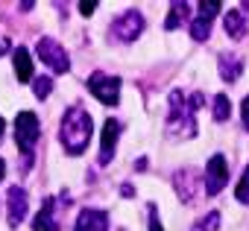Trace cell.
<instances>
[{
	"instance_id": "1",
	"label": "cell",
	"mask_w": 249,
	"mask_h": 231,
	"mask_svg": "<svg viewBox=\"0 0 249 231\" xmlns=\"http://www.w3.org/2000/svg\"><path fill=\"white\" fill-rule=\"evenodd\" d=\"M91 135H94L91 114L82 105H71L62 117V126H59V141L65 147V152L68 155H82L91 144Z\"/></svg>"
},
{
	"instance_id": "2",
	"label": "cell",
	"mask_w": 249,
	"mask_h": 231,
	"mask_svg": "<svg viewBox=\"0 0 249 231\" xmlns=\"http://www.w3.org/2000/svg\"><path fill=\"white\" fill-rule=\"evenodd\" d=\"M196 105L191 102V97H185L182 91L170 94V114H167V135L173 141H188L196 135Z\"/></svg>"
},
{
	"instance_id": "3",
	"label": "cell",
	"mask_w": 249,
	"mask_h": 231,
	"mask_svg": "<svg viewBox=\"0 0 249 231\" xmlns=\"http://www.w3.org/2000/svg\"><path fill=\"white\" fill-rule=\"evenodd\" d=\"M38 138H41V126H38V117L33 111H21L18 117H15V144H18V149L30 158L33 155V147L38 144Z\"/></svg>"
},
{
	"instance_id": "4",
	"label": "cell",
	"mask_w": 249,
	"mask_h": 231,
	"mask_svg": "<svg viewBox=\"0 0 249 231\" xmlns=\"http://www.w3.org/2000/svg\"><path fill=\"white\" fill-rule=\"evenodd\" d=\"M85 85H88V91L103 102V105H117L120 102V79L117 76H108V73H91L88 79H85Z\"/></svg>"
},
{
	"instance_id": "5",
	"label": "cell",
	"mask_w": 249,
	"mask_h": 231,
	"mask_svg": "<svg viewBox=\"0 0 249 231\" xmlns=\"http://www.w3.org/2000/svg\"><path fill=\"white\" fill-rule=\"evenodd\" d=\"M36 53L41 56V62L53 70V73H68L71 70V59H68V50L59 44V41H53V38H38V44H36Z\"/></svg>"
},
{
	"instance_id": "6",
	"label": "cell",
	"mask_w": 249,
	"mask_h": 231,
	"mask_svg": "<svg viewBox=\"0 0 249 231\" xmlns=\"http://www.w3.org/2000/svg\"><path fill=\"white\" fill-rule=\"evenodd\" d=\"M226 182H229V164H226V158L217 152V155H211V158H208V164H205L202 187H205V193H208V196H217V193L226 187Z\"/></svg>"
},
{
	"instance_id": "7",
	"label": "cell",
	"mask_w": 249,
	"mask_h": 231,
	"mask_svg": "<svg viewBox=\"0 0 249 231\" xmlns=\"http://www.w3.org/2000/svg\"><path fill=\"white\" fill-rule=\"evenodd\" d=\"M144 33V15L138 12V9H126L114 24H111V35L117 38V41H135L138 35Z\"/></svg>"
},
{
	"instance_id": "8",
	"label": "cell",
	"mask_w": 249,
	"mask_h": 231,
	"mask_svg": "<svg viewBox=\"0 0 249 231\" xmlns=\"http://www.w3.org/2000/svg\"><path fill=\"white\" fill-rule=\"evenodd\" d=\"M120 129H123V126H120V120H111V117H108V120L103 123V138H100V158H97L103 167H106V164L114 158V149H117V138H120Z\"/></svg>"
},
{
	"instance_id": "9",
	"label": "cell",
	"mask_w": 249,
	"mask_h": 231,
	"mask_svg": "<svg viewBox=\"0 0 249 231\" xmlns=\"http://www.w3.org/2000/svg\"><path fill=\"white\" fill-rule=\"evenodd\" d=\"M6 208H9V222H12V225L24 222L27 208H30L27 190H24V187H18V184H12V187H9V193H6Z\"/></svg>"
},
{
	"instance_id": "10",
	"label": "cell",
	"mask_w": 249,
	"mask_h": 231,
	"mask_svg": "<svg viewBox=\"0 0 249 231\" xmlns=\"http://www.w3.org/2000/svg\"><path fill=\"white\" fill-rule=\"evenodd\" d=\"M76 231H108V214L100 208H85L76 216Z\"/></svg>"
},
{
	"instance_id": "11",
	"label": "cell",
	"mask_w": 249,
	"mask_h": 231,
	"mask_svg": "<svg viewBox=\"0 0 249 231\" xmlns=\"http://www.w3.org/2000/svg\"><path fill=\"white\" fill-rule=\"evenodd\" d=\"M217 70H220V79L231 85V82H237L240 73H243V59H240L237 53H223V56L217 59Z\"/></svg>"
},
{
	"instance_id": "12",
	"label": "cell",
	"mask_w": 249,
	"mask_h": 231,
	"mask_svg": "<svg viewBox=\"0 0 249 231\" xmlns=\"http://www.w3.org/2000/svg\"><path fill=\"white\" fill-rule=\"evenodd\" d=\"M12 65H15V76H18L21 85H27V82L36 79V76H33V56H30L27 47H18V50L12 53Z\"/></svg>"
},
{
	"instance_id": "13",
	"label": "cell",
	"mask_w": 249,
	"mask_h": 231,
	"mask_svg": "<svg viewBox=\"0 0 249 231\" xmlns=\"http://www.w3.org/2000/svg\"><path fill=\"white\" fill-rule=\"evenodd\" d=\"M173 184H176L179 199H182V202H191L194 193H196V173H194V170H179L176 179H173Z\"/></svg>"
},
{
	"instance_id": "14",
	"label": "cell",
	"mask_w": 249,
	"mask_h": 231,
	"mask_svg": "<svg viewBox=\"0 0 249 231\" xmlns=\"http://www.w3.org/2000/svg\"><path fill=\"white\" fill-rule=\"evenodd\" d=\"M223 27H226V35H229V38L240 41V38L246 35V21H243V12H240V9H229V12H226V18H223Z\"/></svg>"
},
{
	"instance_id": "15",
	"label": "cell",
	"mask_w": 249,
	"mask_h": 231,
	"mask_svg": "<svg viewBox=\"0 0 249 231\" xmlns=\"http://www.w3.org/2000/svg\"><path fill=\"white\" fill-rule=\"evenodd\" d=\"M53 199H47L44 202V208L36 214V219H33V231H59V225H56V219H53Z\"/></svg>"
},
{
	"instance_id": "16",
	"label": "cell",
	"mask_w": 249,
	"mask_h": 231,
	"mask_svg": "<svg viewBox=\"0 0 249 231\" xmlns=\"http://www.w3.org/2000/svg\"><path fill=\"white\" fill-rule=\"evenodd\" d=\"M188 21V3L182 0H176V3H170V15H167V21H164V30H176V27H182Z\"/></svg>"
},
{
	"instance_id": "17",
	"label": "cell",
	"mask_w": 249,
	"mask_h": 231,
	"mask_svg": "<svg viewBox=\"0 0 249 231\" xmlns=\"http://www.w3.org/2000/svg\"><path fill=\"white\" fill-rule=\"evenodd\" d=\"M211 117H214L217 123H223V120L231 117V102H229L226 94H217V97H214V102H211Z\"/></svg>"
},
{
	"instance_id": "18",
	"label": "cell",
	"mask_w": 249,
	"mask_h": 231,
	"mask_svg": "<svg viewBox=\"0 0 249 231\" xmlns=\"http://www.w3.org/2000/svg\"><path fill=\"white\" fill-rule=\"evenodd\" d=\"M211 35V21L208 18H194L191 21V38L194 41H208Z\"/></svg>"
},
{
	"instance_id": "19",
	"label": "cell",
	"mask_w": 249,
	"mask_h": 231,
	"mask_svg": "<svg viewBox=\"0 0 249 231\" xmlns=\"http://www.w3.org/2000/svg\"><path fill=\"white\" fill-rule=\"evenodd\" d=\"M220 228V211H208L196 225H194V231H217Z\"/></svg>"
},
{
	"instance_id": "20",
	"label": "cell",
	"mask_w": 249,
	"mask_h": 231,
	"mask_svg": "<svg viewBox=\"0 0 249 231\" xmlns=\"http://www.w3.org/2000/svg\"><path fill=\"white\" fill-rule=\"evenodd\" d=\"M50 91H53V79H50V76H36V79H33V94H36L38 99L50 97Z\"/></svg>"
},
{
	"instance_id": "21",
	"label": "cell",
	"mask_w": 249,
	"mask_h": 231,
	"mask_svg": "<svg viewBox=\"0 0 249 231\" xmlns=\"http://www.w3.org/2000/svg\"><path fill=\"white\" fill-rule=\"evenodd\" d=\"M234 196H237V202L249 205V164H246V170H243V176H240V182L234 187Z\"/></svg>"
},
{
	"instance_id": "22",
	"label": "cell",
	"mask_w": 249,
	"mask_h": 231,
	"mask_svg": "<svg viewBox=\"0 0 249 231\" xmlns=\"http://www.w3.org/2000/svg\"><path fill=\"white\" fill-rule=\"evenodd\" d=\"M220 9H223V3L220 0H202L199 3V18H214V15H220Z\"/></svg>"
},
{
	"instance_id": "23",
	"label": "cell",
	"mask_w": 249,
	"mask_h": 231,
	"mask_svg": "<svg viewBox=\"0 0 249 231\" xmlns=\"http://www.w3.org/2000/svg\"><path fill=\"white\" fill-rule=\"evenodd\" d=\"M147 214H150V231H164V228H161V222H159V211H156V205H150V208H147Z\"/></svg>"
},
{
	"instance_id": "24",
	"label": "cell",
	"mask_w": 249,
	"mask_h": 231,
	"mask_svg": "<svg viewBox=\"0 0 249 231\" xmlns=\"http://www.w3.org/2000/svg\"><path fill=\"white\" fill-rule=\"evenodd\" d=\"M94 9H97V0H79V12L88 18V15H94Z\"/></svg>"
},
{
	"instance_id": "25",
	"label": "cell",
	"mask_w": 249,
	"mask_h": 231,
	"mask_svg": "<svg viewBox=\"0 0 249 231\" xmlns=\"http://www.w3.org/2000/svg\"><path fill=\"white\" fill-rule=\"evenodd\" d=\"M240 114H243V126H246V132H249V94H246L243 102H240Z\"/></svg>"
},
{
	"instance_id": "26",
	"label": "cell",
	"mask_w": 249,
	"mask_h": 231,
	"mask_svg": "<svg viewBox=\"0 0 249 231\" xmlns=\"http://www.w3.org/2000/svg\"><path fill=\"white\" fill-rule=\"evenodd\" d=\"M3 176H6V161L0 158V182H3Z\"/></svg>"
},
{
	"instance_id": "27",
	"label": "cell",
	"mask_w": 249,
	"mask_h": 231,
	"mask_svg": "<svg viewBox=\"0 0 249 231\" xmlns=\"http://www.w3.org/2000/svg\"><path fill=\"white\" fill-rule=\"evenodd\" d=\"M3 129H6V126H3V117H0V138H3Z\"/></svg>"
},
{
	"instance_id": "28",
	"label": "cell",
	"mask_w": 249,
	"mask_h": 231,
	"mask_svg": "<svg viewBox=\"0 0 249 231\" xmlns=\"http://www.w3.org/2000/svg\"><path fill=\"white\" fill-rule=\"evenodd\" d=\"M6 47H9V44H6V41H0V53H3V50H6Z\"/></svg>"
}]
</instances>
